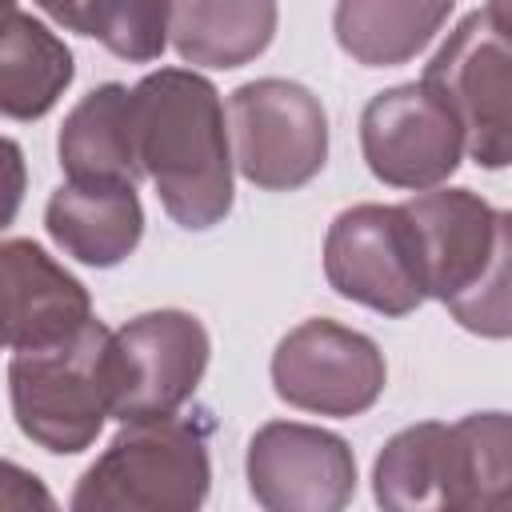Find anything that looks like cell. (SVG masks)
<instances>
[{
    "mask_svg": "<svg viewBox=\"0 0 512 512\" xmlns=\"http://www.w3.org/2000/svg\"><path fill=\"white\" fill-rule=\"evenodd\" d=\"M248 488L268 512H336L356 492V456L324 428L272 420L248 444Z\"/></svg>",
    "mask_w": 512,
    "mask_h": 512,
    "instance_id": "7c38bea8",
    "label": "cell"
},
{
    "mask_svg": "<svg viewBox=\"0 0 512 512\" xmlns=\"http://www.w3.org/2000/svg\"><path fill=\"white\" fill-rule=\"evenodd\" d=\"M132 96L136 156L180 228H212L232 208V148L220 92L188 68L148 72Z\"/></svg>",
    "mask_w": 512,
    "mask_h": 512,
    "instance_id": "6da1fadb",
    "label": "cell"
},
{
    "mask_svg": "<svg viewBox=\"0 0 512 512\" xmlns=\"http://www.w3.org/2000/svg\"><path fill=\"white\" fill-rule=\"evenodd\" d=\"M424 296L480 336L504 340L508 320V216L468 188H424L400 204Z\"/></svg>",
    "mask_w": 512,
    "mask_h": 512,
    "instance_id": "7a4b0ae2",
    "label": "cell"
},
{
    "mask_svg": "<svg viewBox=\"0 0 512 512\" xmlns=\"http://www.w3.org/2000/svg\"><path fill=\"white\" fill-rule=\"evenodd\" d=\"M92 316L88 292L32 240L0 244V320L8 348H40Z\"/></svg>",
    "mask_w": 512,
    "mask_h": 512,
    "instance_id": "4fadbf2b",
    "label": "cell"
},
{
    "mask_svg": "<svg viewBox=\"0 0 512 512\" xmlns=\"http://www.w3.org/2000/svg\"><path fill=\"white\" fill-rule=\"evenodd\" d=\"M228 148L244 180L264 192H292L328 160L324 104L296 80L240 84L228 100Z\"/></svg>",
    "mask_w": 512,
    "mask_h": 512,
    "instance_id": "52a82bcc",
    "label": "cell"
},
{
    "mask_svg": "<svg viewBox=\"0 0 512 512\" xmlns=\"http://www.w3.org/2000/svg\"><path fill=\"white\" fill-rule=\"evenodd\" d=\"M0 348H8V344H4V320H0Z\"/></svg>",
    "mask_w": 512,
    "mask_h": 512,
    "instance_id": "cb8c5ba5",
    "label": "cell"
},
{
    "mask_svg": "<svg viewBox=\"0 0 512 512\" xmlns=\"http://www.w3.org/2000/svg\"><path fill=\"white\" fill-rule=\"evenodd\" d=\"M464 132V152L484 168H504L512 156V56L504 0L464 16L424 68Z\"/></svg>",
    "mask_w": 512,
    "mask_h": 512,
    "instance_id": "8992f818",
    "label": "cell"
},
{
    "mask_svg": "<svg viewBox=\"0 0 512 512\" xmlns=\"http://www.w3.org/2000/svg\"><path fill=\"white\" fill-rule=\"evenodd\" d=\"M208 440L188 416L124 424L108 452L80 476L76 512H192L208 496Z\"/></svg>",
    "mask_w": 512,
    "mask_h": 512,
    "instance_id": "5b68a950",
    "label": "cell"
},
{
    "mask_svg": "<svg viewBox=\"0 0 512 512\" xmlns=\"http://www.w3.org/2000/svg\"><path fill=\"white\" fill-rule=\"evenodd\" d=\"M72 84V52L40 20L16 16L0 28V116L40 120Z\"/></svg>",
    "mask_w": 512,
    "mask_h": 512,
    "instance_id": "ac0fdd59",
    "label": "cell"
},
{
    "mask_svg": "<svg viewBox=\"0 0 512 512\" xmlns=\"http://www.w3.org/2000/svg\"><path fill=\"white\" fill-rule=\"evenodd\" d=\"M456 0H336V40L368 68L412 60L448 20Z\"/></svg>",
    "mask_w": 512,
    "mask_h": 512,
    "instance_id": "e0dca14e",
    "label": "cell"
},
{
    "mask_svg": "<svg viewBox=\"0 0 512 512\" xmlns=\"http://www.w3.org/2000/svg\"><path fill=\"white\" fill-rule=\"evenodd\" d=\"M12 16H16V0H0V28H4Z\"/></svg>",
    "mask_w": 512,
    "mask_h": 512,
    "instance_id": "603a6c76",
    "label": "cell"
},
{
    "mask_svg": "<svg viewBox=\"0 0 512 512\" xmlns=\"http://www.w3.org/2000/svg\"><path fill=\"white\" fill-rule=\"evenodd\" d=\"M508 416L476 412L456 424H412L376 456V500L384 508H488L512 500Z\"/></svg>",
    "mask_w": 512,
    "mask_h": 512,
    "instance_id": "3957f363",
    "label": "cell"
},
{
    "mask_svg": "<svg viewBox=\"0 0 512 512\" xmlns=\"http://www.w3.org/2000/svg\"><path fill=\"white\" fill-rule=\"evenodd\" d=\"M108 344L112 332L88 316L76 332L52 344L16 348L8 364V392L28 440L60 456L84 452L96 440L112 408Z\"/></svg>",
    "mask_w": 512,
    "mask_h": 512,
    "instance_id": "277c9868",
    "label": "cell"
},
{
    "mask_svg": "<svg viewBox=\"0 0 512 512\" xmlns=\"http://www.w3.org/2000/svg\"><path fill=\"white\" fill-rule=\"evenodd\" d=\"M324 276L340 296L384 316H408L428 300L400 204L344 208L324 236Z\"/></svg>",
    "mask_w": 512,
    "mask_h": 512,
    "instance_id": "8fae6325",
    "label": "cell"
},
{
    "mask_svg": "<svg viewBox=\"0 0 512 512\" xmlns=\"http://www.w3.org/2000/svg\"><path fill=\"white\" fill-rule=\"evenodd\" d=\"M384 352L356 328L336 320H304L272 356L276 396L320 416H360L384 392Z\"/></svg>",
    "mask_w": 512,
    "mask_h": 512,
    "instance_id": "30bf717a",
    "label": "cell"
},
{
    "mask_svg": "<svg viewBox=\"0 0 512 512\" xmlns=\"http://www.w3.org/2000/svg\"><path fill=\"white\" fill-rule=\"evenodd\" d=\"M60 164L68 180H128L144 176L136 156L132 96L124 84H100L88 92L60 128Z\"/></svg>",
    "mask_w": 512,
    "mask_h": 512,
    "instance_id": "9a60e30c",
    "label": "cell"
},
{
    "mask_svg": "<svg viewBox=\"0 0 512 512\" xmlns=\"http://www.w3.org/2000/svg\"><path fill=\"white\" fill-rule=\"evenodd\" d=\"M360 148L376 180L392 188H436L464 156V132L444 96L416 80L376 92L360 112Z\"/></svg>",
    "mask_w": 512,
    "mask_h": 512,
    "instance_id": "9c48e42d",
    "label": "cell"
},
{
    "mask_svg": "<svg viewBox=\"0 0 512 512\" xmlns=\"http://www.w3.org/2000/svg\"><path fill=\"white\" fill-rule=\"evenodd\" d=\"M276 32V0H172L168 36L188 64L240 68Z\"/></svg>",
    "mask_w": 512,
    "mask_h": 512,
    "instance_id": "2e32d148",
    "label": "cell"
},
{
    "mask_svg": "<svg viewBox=\"0 0 512 512\" xmlns=\"http://www.w3.org/2000/svg\"><path fill=\"white\" fill-rule=\"evenodd\" d=\"M48 236L92 268L120 264L144 232V208L128 180H64L44 208Z\"/></svg>",
    "mask_w": 512,
    "mask_h": 512,
    "instance_id": "5bb4252c",
    "label": "cell"
},
{
    "mask_svg": "<svg viewBox=\"0 0 512 512\" xmlns=\"http://www.w3.org/2000/svg\"><path fill=\"white\" fill-rule=\"evenodd\" d=\"M208 368V332L192 312L160 308L128 320L112 332L108 376L112 408L120 424L156 420L180 412Z\"/></svg>",
    "mask_w": 512,
    "mask_h": 512,
    "instance_id": "ba28073f",
    "label": "cell"
},
{
    "mask_svg": "<svg viewBox=\"0 0 512 512\" xmlns=\"http://www.w3.org/2000/svg\"><path fill=\"white\" fill-rule=\"evenodd\" d=\"M24 184H28L24 152H20V144H16V140L0 136V228L16 220L20 200H24Z\"/></svg>",
    "mask_w": 512,
    "mask_h": 512,
    "instance_id": "ffe728a7",
    "label": "cell"
},
{
    "mask_svg": "<svg viewBox=\"0 0 512 512\" xmlns=\"http://www.w3.org/2000/svg\"><path fill=\"white\" fill-rule=\"evenodd\" d=\"M56 24H64L68 32H80L84 36V28H88V4L92 0H36Z\"/></svg>",
    "mask_w": 512,
    "mask_h": 512,
    "instance_id": "7402d4cb",
    "label": "cell"
},
{
    "mask_svg": "<svg viewBox=\"0 0 512 512\" xmlns=\"http://www.w3.org/2000/svg\"><path fill=\"white\" fill-rule=\"evenodd\" d=\"M172 0H92L84 36H96L112 56L148 64L168 44Z\"/></svg>",
    "mask_w": 512,
    "mask_h": 512,
    "instance_id": "d6986e66",
    "label": "cell"
},
{
    "mask_svg": "<svg viewBox=\"0 0 512 512\" xmlns=\"http://www.w3.org/2000/svg\"><path fill=\"white\" fill-rule=\"evenodd\" d=\"M52 492L24 468L0 460V508H52Z\"/></svg>",
    "mask_w": 512,
    "mask_h": 512,
    "instance_id": "44dd1931",
    "label": "cell"
}]
</instances>
